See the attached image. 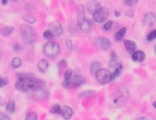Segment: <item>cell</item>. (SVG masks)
<instances>
[{
  "label": "cell",
  "instance_id": "obj_1",
  "mask_svg": "<svg viewBox=\"0 0 156 120\" xmlns=\"http://www.w3.org/2000/svg\"><path fill=\"white\" fill-rule=\"evenodd\" d=\"M15 87L17 90L22 92H31L37 91V90L44 89L45 87V82L41 80L30 77L20 78L16 81Z\"/></svg>",
  "mask_w": 156,
  "mask_h": 120
},
{
  "label": "cell",
  "instance_id": "obj_2",
  "mask_svg": "<svg viewBox=\"0 0 156 120\" xmlns=\"http://www.w3.org/2000/svg\"><path fill=\"white\" fill-rule=\"evenodd\" d=\"M129 90L127 88L120 89L114 92L108 100V104L114 109H120L126 105L129 97Z\"/></svg>",
  "mask_w": 156,
  "mask_h": 120
},
{
  "label": "cell",
  "instance_id": "obj_3",
  "mask_svg": "<svg viewBox=\"0 0 156 120\" xmlns=\"http://www.w3.org/2000/svg\"><path fill=\"white\" fill-rule=\"evenodd\" d=\"M77 24L81 31L84 33H89L91 30L90 22L84 16V7L82 5L77 6Z\"/></svg>",
  "mask_w": 156,
  "mask_h": 120
},
{
  "label": "cell",
  "instance_id": "obj_4",
  "mask_svg": "<svg viewBox=\"0 0 156 120\" xmlns=\"http://www.w3.org/2000/svg\"><path fill=\"white\" fill-rule=\"evenodd\" d=\"M20 34L22 40L27 44H32L36 41V35L33 28L29 25L24 24L21 26Z\"/></svg>",
  "mask_w": 156,
  "mask_h": 120
},
{
  "label": "cell",
  "instance_id": "obj_5",
  "mask_svg": "<svg viewBox=\"0 0 156 120\" xmlns=\"http://www.w3.org/2000/svg\"><path fill=\"white\" fill-rule=\"evenodd\" d=\"M60 46L55 41H48L43 47L44 54L50 58H54L60 53Z\"/></svg>",
  "mask_w": 156,
  "mask_h": 120
},
{
  "label": "cell",
  "instance_id": "obj_6",
  "mask_svg": "<svg viewBox=\"0 0 156 120\" xmlns=\"http://www.w3.org/2000/svg\"><path fill=\"white\" fill-rule=\"evenodd\" d=\"M96 78L98 82L102 85H106L112 81V74L108 69H100L96 74Z\"/></svg>",
  "mask_w": 156,
  "mask_h": 120
},
{
  "label": "cell",
  "instance_id": "obj_7",
  "mask_svg": "<svg viewBox=\"0 0 156 120\" xmlns=\"http://www.w3.org/2000/svg\"><path fill=\"white\" fill-rule=\"evenodd\" d=\"M109 15V9L106 7H101L94 14H93V19L97 23H103L108 19Z\"/></svg>",
  "mask_w": 156,
  "mask_h": 120
},
{
  "label": "cell",
  "instance_id": "obj_8",
  "mask_svg": "<svg viewBox=\"0 0 156 120\" xmlns=\"http://www.w3.org/2000/svg\"><path fill=\"white\" fill-rule=\"evenodd\" d=\"M47 30L53 35L54 37H59L63 34L64 29L61 23L57 21L50 22L47 26Z\"/></svg>",
  "mask_w": 156,
  "mask_h": 120
},
{
  "label": "cell",
  "instance_id": "obj_9",
  "mask_svg": "<svg viewBox=\"0 0 156 120\" xmlns=\"http://www.w3.org/2000/svg\"><path fill=\"white\" fill-rule=\"evenodd\" d=\"M95 43L97 46H99L100 48H102L104 51H107L110 48L111 45H112V42L109 41L108 38H103V37H100L95 40Z\"/></svg>",
  "mask_w": 156,
  "mask_h": 120
},
{
  "label": "cell",
  "instance_id": "obj_10",
  "mask_svg": "<svg viewBox=\"0 0 156 120\" xmlns=\"http://www.w3.org/2000/svg\"><path fill=\"white\" fill-rule=\"evenodd\" d=\"M143 22L145 25L148 26H153L156 22V16L153 12H147L145 13L143 18Z\"/></svg>",
  "mask_w": 156,
  "mask_h": 120
},
{
  "label": "cell",
  "instance_id": "obj_11",
  "mask_svg": "<svg viewBox=\"0 0 156 120\" xmlns=\"http://www.w3.org/2000/svg\"><path fill=\"white\" fill-rule=\"evenodd\" d=\"M102 6H101L100 3L98 1H89L87 5V10L91 14H94Z\"/></svg>",
  "mask_w": 156,
  "mask_h": 120
},
{
  "label": "cell",
  "instance_id": "obj_12",
  "mask_svg": "<svg viewBox=\"0 0 156 120\" xmlns=\"http://www.w3.org/2000/svg\"><path fill=\"white\" fill-rule=\"evenodd\" d=\"M86 84V80L81 75H76L72 77V87H79Z\"/></svg>",
  "mask_w": 156,
  "mask_h": 120
},
{
  "label": "cell",
  "instance_id": "obj_13",
  "mask_svg": "<svg viewBox=\"0 0 156 120\" xmlns=\"http://www.w3.org/2000/svg\"><path fill=\"white\" fill-rule=\"evenodd\" d=\"M124 45L126 51L130 54H133L136 51V47H137L136 42L130 40H124Z\"/></svg>",
  "mask_w": 156,
  "mask_h": 120
},
{
  "label": "cell",
  "instance_id": "obj_14",
  "mask_svg": "<svg viewBox=\"0 0 156 120\" xmlns=\"http://www.w3.org/2000/svg\"><path fill=\"white\" fill-rule=\"evenodd\" d=\"M108 65H109V67L111 68V69H116V67L119 65L118 55L115 51H111L110 60H109Z\"/></svg>",
  "mask_w": 156,
  "mask_h": 120
},
{
  "label": "cell",
  "instance_id": "obj_15",
  "mask_svg": "<svg viewBox=\"0 0 156 120\" xmlns=\"http://www.w3.org/2000/svg\"><path fill=\"white\" fill-rule=\"evenodd\" d=\"M49 97V92L47 90H44V89H41V90H37L35 92L34 94V97L35 100H45L46 98Z\"/></svg>",
  "mask_w": 156,
  "mask_h": 120
},
{
  "label": "cell",
  "instance_id": "obj_16",
  "mask_svg": "<svg viewBox=\"0 0 156 120\" xmlns=\"http://www.w3.org/2000/svg\"><path fill=\"white\" fill-rule=\"evenodd\" d=\"M73 113V109H71L70 106H64L61 108V116L64 118L65 120H68L72 117Z\"/></svg>",
  "mask_w": 156,
  "mask_h": 120
},
{
  "label": "cell",
  "instance_id": "obj_17",
  "mask_svg": "<svg viewBox=\"0 0 156 120\" xmlns=\"http://www.w3.org/2000/svg\"><path fill=\"white\" fill-rule=\"evenodd\" d=\"M132 59L133 61L142 62L145 59V54L142 51H136L132 54Z\"/></svg>",
  "mask_w": 156,
  "mask_h": 120
},
{
  "label": "cell",
  "instance_id": "obj_18",
  "mask_svg": "<svg viewBox=\"0 0 156 120\" xmlns=\"http://www.w3.org/2000/svg\"><path fill=\"white\" fill-rule=\"evenodd\" d=\"M49 67V63L47 60H41L38 61V70L40 72H42V73H45L46 71L47 70Z\"/></svg>",
  "mask_w": 156,
  "mask_h": 120
},
{
  "label": "cell",
  "instance_id": "obj_19",
  "mask_svg": "<svg viewBox=\"0 0 156 120\" xmlns=\"http://www.w3.org/2000/svg\"><path fill=\"white\" fill-rule=\"evenodd\" d=\"M101 68V63L99 61H97V60H94V61L92 62L91 65H90V73L92 74H96L98 71L100 70Z\"/></svg>",
  "mask_w": 156,
  "mask_h": 120
},
{
  "label": "cell",
  "instance_id": "obj_20",
  "mask_svg": "<svg viewBox=\"0 0 156 120\" xmlns=\"http://www.w3.org/2000/svg\"><path fill=\"white\" fill-rule=\"evenodd\" d=\"M5 110L9 113H13L16 110V101L14 100H10L5 105Z\"/></svg>",
  "mask_w": 156,
  "mask_h": 120
},
{
  "label": "cell",
  "instance_id": "obj_21",
  "mask_svg": "<svg viewBox=\"0 0 156 120\" xmlns=\"http://www.w3.org/2000/svg\"><path fill=\"white\" fill-rule=\"evenodd\" d=\"M123 64L119 63V65L116 67V68L114 70V72L112 74V81L116 79L117 77H119L120 76V74H121L122 72H123Z\"/></svg>",
  "mask_w": 156,
  "mask_h": 120
},
{
  "label": "cell",
  "instance_id": "obj_22",
  "mask_svg": "<svg viewBox=\"0 0 156 120\" xmlns=\"http://www.w3.org/2000/svg\"><path fill=\"white\" fill-rule=\"evenodd\" d=\"M126 27H123L122 29H120L118 32L116 33L115 35V40L116 41H120L124 38L125 35H126Z\"/></svg>",
  "mask_w": 156,
  "mask_h": 120
},
{
  "label": "cell",
  "instance_id": "obj_23",
  "mask_svg": "<svg viewBox=\"0 0 156 120\" xmlns=\"http://www.w3.org/2000/svg\"><path fill=\"white\" fill-rule=\"evenodd\" d=\"M95 95H96V92L94 90H87V91L80 93L78 94V97L80 98H87V97H94Z\"/></svg>",
  "mask_w": 156,
  "mask_h": 120
},
{
  "label": "cell",
  "instance_id": "obj_24",
  "mask_svg": "<svg viewBox=\"0 0 156 120\" xmlns=\"http://www.w3.org/2000/svg\"><path fill=\"white\" fill-rule=\"evenodd\" d=\"M14 31V27L13 26H5L3 29L1 30V34L3 36H8V35H11L12 32Z\"/></svg>",
  "mask_w": 156,
  "mask_h": 120
},
{
  "label": "cell",
  "instance_id": "obj_25",
  "mask_svg": "<svg viewBox=\"0 0 156 120\" xmlns=\"http://www.w3.org/2000/svg\"><path fill=\"white\" fill-rule=\"evenodd\" d=\"M22 19H23L25 22H27L28 23H30V24H34L35 22V16L32 15L25 14L22 15Z\"/></svg>",
  "mask_w": 156,
  "mask_h": 120
},
{
  "label": "cell",
  "instance_id": "obj_26",
  "mask_svg": "<svg viewBox=\"0 0 156 120\" xmlns=\"http://www.w3.org/2000/svg\"><path fill=\"white\" fill-rule=\"evenodd\" d=\"M21 65H22V60L19 57H14L12 60L11 66L12 67V68L14 69H16V68L20 67Z\"/></svg>",
  "mask_w": 156,
  "mask_h": 120
},
{
  "label": "cell",
  "instance_id": "obj_27",
  "mask_svg": "<svg viewBox=\"0 0 156 120\" xmlns=\"http://www.w3.org/2000/svg\"><path fill=\"white\" fill-rule=\"evenodd\" d=\"M61 106L57 103L52 105L51 108H50V112L53 114H61Z\"/></svg>",
  "mask_w": 156,
  "mask_h": 120
},
{
  "label": "cell",
  "instance_id": "obj_28",
  "mask_svg": "<svg viewBox=\"0 0 156 120\" xmlns=\"http://www.w3.org/2000/svg\"><path fill=\"white\" fill-rule=\"evenodd\" d=\"M25 120H38V115L35 112H30L25 118Z\"/></svg>",
  "mask_w": 156,
  "mask_h": 120
},
{
  "label": "cell",
  "instance_id": "obj_29",
  "mask_svg": "<svg viewBox=\"0 0 156 120\" xmlns=\"http://www.w3.org/2000/svg\"><path fill=\"white\" fill-rule=\"evenodd\" d=\"M62 86L65 89H69L72 87V78L69 80H64L62 83Z\"/></svg>",
  "mask_w": 156,
  "mask_h": 120
},
{
  "label": "cell",
  "instance_id": "obj_30",
  "mask_svg": "<svg viewBox=\"0 0 156 120\" xmlns=\"http://www.w3.org/2000/svg\"><path fill=\"white\" fill-rule=\"evenodd\" d=\"M123 2L125 5H129V6H133V5H136L139 2V1L138 0H123Z\"/></svg>",
  "mask_w": 156,
  "mask_h": 120
},
{
  "label": "cell",
  "instance_id": "obj_31",
  "mask_svg": "<svg viewBox=\"0 0 156 120\" xmlns=\"http://www.w3.org/2000/svg\"><path fill=\"white\" fill-rule=\"evenodd\" d=\"M9 82L8 77H0V88L5 87Z\"/></svg>",
  "mask_w": 156,
  "mask_h": 120
},
{
  "label": "cell",
  "instance_id": "obj_32",
  "mask_svg": "<svg viewBox=\"0 0 156 120\" xmlns=\"http://www.w3.org/2000/svg\"><path fill=\"white\" fill-rule=\"evenodd\" d=\"M156 38V29L153 30L152 32H150L147 36V41H152Z\"/></svg>",
  "mask_w": 156,
  "mask_h": 120
},
{
  "label": "cell",
  "instance_id": "obj_33",
  "mask_svg": "<svg viewBox=\"0 0 156 120\" xmlns=\"http://www.w3.org/2000/svg\"><path fill=\"white\" fill-rule=\"evenodd\" d=\"M57 67H58L59 69L62 70V69H64V68L66 67L67 65H68V64H67L66 60H64V59H62V60H59V61L57 62Z\"/></svg>",
  "mask_w": 156,
  "mask_h": 120
},
{
  "label": "cell",
  "instance_id": "obj_34",
  "mask_svg": "<svg viewBox=\"0 0 156 120\" xmlns=\"http://www.w3.org/2000/svg\"><path fill=\"white\" fill-rule=\"evenodd\" d=\"M113 25V21H108V22H106V23L104 24L103 25V29L105 31H109V29L112 28Z\"/></svg>",
  "mask_w": 156,
  "mask_h": 120
},
{
  "label": "cell",
  "instance_id": "obj_35",
  "mask_svg": "<svg viewBox=\"0 0 156 120\" xmlns=\"http://www.w3.org/2000/svg\"><path fill=\"white\" fill-rule=\"evenodd\" d=\"M32 74L28 73H17L16 74V76L17 77L18 79H20V78H25V77H32Z\"/></svg>",
  "mask_w": 156,
  "mask_h": 120
},
{
  "label": "cell",
  "instance_id": "obj_36",
  "mask_svg": "<svg viewBox=\"0 0 156 120\" xmlns=\"http://www.w3.org/2000/svg\"><path fill=\"white\" fill-rule=\"evenodd\" d=\"M43 36H44V38H46V39H48V40L52 39V38H54L53 35H52V34L50 33L48 30L44 31V33H43Z\"/></svg>",
  "mask_w": 156,
  "mask_h": 120
},
{
  "label": "cell",
  "instance_id": "obj_37",
  "mask_svg": "<svg viewBox=\"0 0 156 120\" xmlns=\"http://www.w3.org/2000/svg\"><path fill=\"white\" fill-rule=\"evenodd\" d=\"M72 70L69 69L68 70H66V72L64 73V80H69L72 78Z\"/></svg>",
  "mask_w": 156,
  "mask_h": 120
},
{
  "label": "cell",
  "instance_id": "obj_38",
  "mask_svg": "<svg viewBox=\"0 0 156 120\" xmlns=\"http://www.w3.org/2000/svg\"><path fill=\"white\" fill-rule=\"evenodd\" d=\"M65 44H66L67 47H68L69 50H73V44H72V41L70 38H67L66 41H65Z\"/></svg>",
  "mask_w": 156,
  "mask_h": 120
},
{
  "label": "cell",
  "instance_id": "obj_39",
  "mask_svg": "<svg viewBox=\"0 0 156 120\" xmlns=\"http://www.w3.org/2000/svg\"><path fill=\"white\" fill-rule=\"evenodd\" d=\"M134 14H135V12L134 10L133 9H127L126 11V15L127 16V17H133L134 16Z\"/></svg>",
  "mask_w": 156,
  "mask_h": 120
},
{
  "label": "cell",
  "instance_id": "obj_40",
  "mask_svg": "<svg viewBox=\"0 0 156 120\" xmlns=\"http://www.w3.org/2000/svg\"><path fill=\"white\" fill-rule=\"evenodd\" d=\"M21 49H22V47H21L20 44H18V43H16V44H15L14 45H13V50H14L16 53L19 52V51H21Z\"/></svg>",
  "mask_w": 156,
  "mask_h": 120
},
{
  "label": "cell",
  "instance_id": "obj_41",
  "mask_svg": "<svg viewBox=\"0 0 156 120\" xmlns=\"http://www.w3.org/2000/svg\"><path fill=\"white\" fill-rule=\"evenodd\" d=\"M0 120H10V118L3 112H0Z\"/></svg>",
  "mask_w": 156,
  "mask_h": 120
},
{
  "label": "cell",
  "instance_id": "obj_42",
  "mask_svg": "<svg viewBox=\"0 0 156 120\" xmlns=\"http://www.w3.org/2000/svg\"><path fill=\"white\" fill-rule=\"evenodd\" d=\"M5 104H7L6 100L2 97H0V106H5Z\"/></svg>",
  "mask_w": 156,
  "mask_h": 120
},
{
  "label": "cell",
  "instance_id": "obj_43",
  "mask_svg": "<svg viewBox=\"0 0 156 120\" xmlns=\"http://www.w3.org/2000/svg\"><path fill=\"white\" fill-rule=\"evenodd\" d=\"M114 15H115L116 17H120V16L121 15V13H120V12L118 11V10H116V11L114 12Z\"/></svg>",
  "mask_w": 156,
  "mask_h": 120
},
{
  "label": "cell",
  "instance_id": "obj_44",
  "mask_svg": "<svg viewBox=\"0 0 156 120\" xmlns=\"http://www.w3.org/2000/svg\"><path fill=\"white\" fill-rule=\"evenodd\" d=\"M136 120H148V118H145V117H141V118H136Z\"/></svg>",
  "mask_w": 156,
  "mask_h": 120
},
{
  "label": "cell",
  "instance_id": "obj_45",
  "mask_svg": "<svg viewBox=\"0 0 156 120\" xmlns=\"http://www.w3.org/2000/svg\"><path fill=\"white\" fill-rule=\"evenodd\" d=\"M7 3H8V1H7V0H2V5H5Z\"/></svg>",
  "mask_w": 156,
  "mask_h": 120
},
{
  "label": "cell",
  "instance_id": "obj_46",
  "mask_svg": "<svg viewBox=\"0 0 156 120\" xmlns=\"http://www.w3.org/2000/svg\"><path fill=\"white\" fill-rule=\"evenodd\" d=\"M153 106H154V107L156 109V101H154V103H153Z\"/></svg>",
  "mask_w": 156,
  "mask_h": 120
},
{
  "label": "cell",
  "instance_id": "obj_47",
  "mask_svg": "<svg viewBox=\"0 0 156 120\" xmlns=\"http://www.w3.org/2000/svg\"><path fill=\"white\" fill-rule=\"evenodd\" d=\"M154 53L156 54V45L154 46Z\"/></svg>",
  "mask_w": 156,
  "mask_h": 120
},
{
  "label": "cell",
  "instance_id": "obj_48",
  "mask_svg": "<svg viewBox=\"0 0 156 120\" xmlns=\"http://www.w3.org/2000/svg\"><path fill=\"white\" fill-rule=\"evenodd\" d=\"M0 60H1V54H0Z\"/></svg>",
  "mask_w": 156,
  "mask_h": 120
},
{
  "label": "cell",
  "instance_id": "obj_49",
  "mask_svg": "<svg viewBox=\"0 0 156 120\" xmlns=\"http://www.w3.org/2000/svg\"></svg>",
  "mask_w": 156,
  "mask_h": 120
}]
</instances>
